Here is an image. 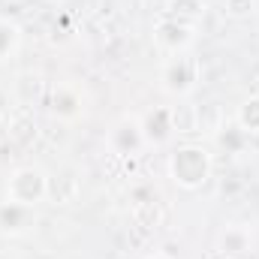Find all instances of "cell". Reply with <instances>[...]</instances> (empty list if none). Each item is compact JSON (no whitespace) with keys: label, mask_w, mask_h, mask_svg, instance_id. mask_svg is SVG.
<instances>
[{"label":"cell","mask_w":259,"mask_h":259,"mask_svg":"<svg viewBox=\"0 0 259 259\" xmlns=\"http://www.w3.org/2000/svg\"><path fill=\"white\" fill-rule=\"evenodd\" d=\"M247 142H250V136L238 127L235 121L232 124H223L220 130H214V145L220 151H226V154H241L247 148Z\"/></svg>","instance_id":"12"},{"label":"cell","mask_w":259,"mask_h":259,"mask_svg":"<svg viewBox=\"0 0 259 259\" xmlns=\"http://www.w3.org/2000/svg\"><path fill=\"white\" fill-rule=\"evenodd\" d=\"M33 223H36V208L18 205V202H9V199L0 202V235L18 238V235L30 232Z\"/></svg>","instance_id":"8"},{"label":"cell","mask_w":259,"mask_h":259,"mask_svg":"<svg viewBox=\"0 0 259 259\" xmlns=\"http://www.w3.org/2000/svg\"><path fill=\"white\" fill-rule=\"evenodd\" d=\"M196 33H199V27H193V24H184V21H175V18H169V15H160L157 24H154V46H157L166 58L184 55V52L193 49Z\"/></svg>","instance_id":"4"},{"label":"cell","mask_w":259,"mask_h":259,"mask_svg":"<svg viewBox=\"0 0 259 259\" xmlns=\"http://www.w3.org/2000/svg\"><path fill=\"white\" fill-rule=\"evenodd\" d=\"M148 259H175L172 253H166V250H157V253H151Z\"/></svg>","instance_id":"15"},{"label":"cell","mask_w":259,"mask_h":259,"mask_svg":"<svg viewBox=\"0 0 259 259\" xmlns=\"http://www.w3.org/2000/svg\"><path fill=\"white\" fill-rule=\"evenodd\" d=\"M21 42H24L21 24H18L15 18L0 15V64H6L9 58H15L18 49H21Z\"/></svg>","instance_id":"11"},{"label":"cell","mask_w":259,"mask_h":259,"mask_svg":"<svg viewBox=\"0 0 259 259\" xmlns=\"http://www.w3.org/2000/svg\"><path fill=\"white\" fill-rule=\"evenodd\" d=\"M253 229L247 223H226L217 235V250L220 256H244L247 250H253Z\"/></svg>","instance_id":"9"},{"label":"cell","mask_w":259,"mask_h":259,"mask_svg":"<svg viewBox=\"0 0 259 259\" xmlns=\"http://www.w3.org/2000/svg\"><path fill=\"white\" fill-rule=\"evenodd\" d=\"M46 109L55 121L61 124H75L81 115H84V91L81 84L75 81H61L49 91V100H46Z\"/></svg>","instance_id":"6"},{"label":"cell","mask_w":259,"mask_h":259,"mask_svg":"<svg viewBox=\"0 0 259 259\" xmlns=\"http://www.w3.org/2000/svg\"><path fill=\"white\" fill-rule=\"evenodd\" d=\"M223 6L229 15H247V12H253L256 0H223Z\"/></svg>","instance_id":"14"},{"label":"cell","mask_w":259,"mask_h":259,"mask_svg":"<svg viewBox=\"0 0 259 259\" xmlns=\"http://www.w3.org/2000/svg\"><path fill=\"white\" fill-rule=\"evenodd\" d=\"M106 145L115 157H139L148 148V139L142 133V121L139 115H124L118 118L112 130L106 133Z\"/></svg>","instance_id":"5"},{"label":"cell","mask_w":259,"mask_h":259,"mask_svg":"<svg viewBox=\"0 0 259 259\" xmlns=\"http://www.w3.org/2000/svg\"><path fill=\"white\" fill-rule=\"evenodd\" d=\"M220 259H241V256H220Z\"/></svg>","instance_id":"16"},{"label":"cell","mask_w":259,"mask_h":259,"mask_svg":"<svg viewBox=\"0 0 259 259\" xmlns=\"http://www.w3.org/2000/svg\"><path fill=\"white\" fill-rule=\"evenodd\" d=\"M163 15L199 27L202 18L208 15V0H163Z\"/></svg>","instance_id":"10"},{"label":"cell","mask_w":259,"mask_h":259,"mask_svg":"<svg viewBox=\"0 0 259 259\" xmlns=\"http://www.w3.org/2000/svg\"><path fill=\"white\" fill-rule=\"evenodd\" d=\"M199 75H202V64L196 61L190 52L172 55V58L163 64V69H160V88H163V94L181 100V97H190L196 91Z\"/></svg>","instance_id":"3"},{"label":"cell","mask_w":259,"mask_h":259,"mask_svg":"<svg viewBox=\"0 0 259 259\" xmlns=\"http://www.w3.org/2000/svg\"><path fill=\"white\" fill-rule=\"evenodd\" d=\"M142 121V133L148 139V148L166 145L178 130H175V106H151L148 112L139 115Z\"/></svg>","instance_id":"7"},{"label":"cell","mask_w":259,"mask_h":259,"mask_svg":"<svg viewBox=\"0 0 259 259\" xmlns=\"http://www.w3.org/2000/svg\"><path fill=\"white\" fill-rule=\"evenodd\" d=\"M235 124L244 130L247 136H256L259 133V94L241 100V106L235 109Z\"/></svg>","instance_id":"13"},{"label":"cell","mask_w":259,"mask_h":259,"mask_svg":"<svg viewBox=\"0 0 259 259\" xmlns=\"http://www.w3.org/2000/svg\"><path fill=\"white\" fill-rule=\"evenodd\" d=\"M49 181L52 178L46 175V169H39V166H18L6 178L3 199L27 205V208H36V205H42L49 199Z\"/></svg>","instance_id":"2"},{"label":"cell","mask_w":259,"mask_h":259,"mask_svg":"<svg viewBox=\"0 0 259 259\" xmlns=\"http://www.w3.org/2000/svg\"><path fill=\"white\" fill-rule=\"evenodd\" d=\"M166 172H169V178H172L175 187H181V190H199V187L208 184V178L214 172V157H211V151L205 145L190 142V145H181V148H175L169 154Z\"/></svg>","instance_id":"1"},{"label":"cell","mask_w":259,"mask_h":259,"mask_svg":"<svg viewBox=\"0 0 259 259\" xmlns=\"http://www.w3.org/2000/svg\"><path fill=\"white\" fill-rule=\"evenodd\" d=\"M55 3H64V0H55Z\"/></svg>","instance_id":"17"}]
</instances>
